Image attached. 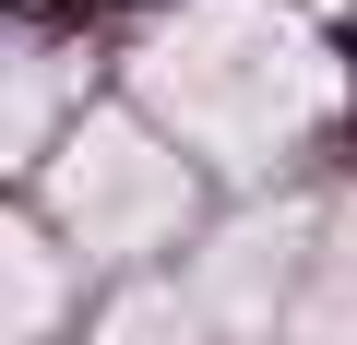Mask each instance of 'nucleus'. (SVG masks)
Here are the masks:
<instances>
[{"mask_svg": "<svg viewBox=\"0 0 357 345\" xmlns=\"http://www.w3.org/2000/svg\"><path fill=\"white\" fill-rule=\"evenodd\" d=\"M107 345H227V333L203 321V298H191V286H143V298H119V309H107Z\"/></svg>", "mask_w": 357, "mask_h": 345, "instance_id": "obj_7", "label": "nucleus"}, {"mask_svg": "<svg viewBox=\"0 0 357 345\" xmlns=\"http://www.w3.org/2000/svg\"><path fill=\"white\" fill-rule=\"evenodd\" d=\"M286 333H298V345H357V191L333 203V227H321V262H310V286H298Z\"/></svg>", "mask_w": 357, "mask_h": 345, "instance_id": "obj_5", "label": "nucleus"}, {"mask_svg": "<svg viewBox=\"0 0 357 345\" xmlns=\"http://www.w3.org/2000/svg\"><path fill=\"white\" fill-rule=\"evenodd\" d=\"M48 333H60V250L24 215H0V345H48Z\"/></svg>", "mask_w": 357, "mask_h": 345, "instance_id": "obj_6", "label": "nucleus"}, {"mask_svg": "<svg viewBox=\"0 0 357 345\" xmlns=\"http://www.w3.org/2000/svg\"><path fill=\"white\" fill-rule=\"evenodd\" d=\"M48 191H60V215H72L84 250H167L191 227V203H203L191 167H178L155 143V119H131V107H84V131L48 155Z\"/></svg>", "mask_w": 357, "mask_h": 345, "instance_id": "obj_2", "label": "nucleus"}, {"mask_svg": "<svg viewBox=\"0 0 357 345\" xmlns=\"http://www.w3.org/2000/svg\"><path fill=\"white\" fill-rule=\"evenodd\" d=\"M60 84H72V60H60L48 36L0 24V167L48 143V107H60Z\"/></svg>", "mask_w": 357, "mask_h": 345, "instance_id": "obj_4", "label": "nucleus"}, {"mask_svg": "<svg viewBox=\"0 0 357 345\" xmlns=\"http://www.w3.org/2000/svg\"><path fill=\"white\" fill-rule=\"evenodd\" d=\"M286 262H298V215L262 203V215H238V227H227L191 274H178V286L203 298V321H215L227 345H262V333L286 321Z\"/></svg>", "mask_w": 357, "mask_h": 345, "instance_id": "obj_3", "label": "nucleus"}, {"mask_svg": "<svg viewBox=\"0 0 357 345\" xmlns=\"http://www.w3.org/2000/svg\"><path fill=\"white\" fill-rule=\"evenodd\" d=\"M131 84L155 107V131H178L215 167H274L333 107V72L298 36L286 0H178V13L143 36Z\"/></svg>", "mask_w": 357, "mask_h": 345, "instance_id": "obj_1", "label": "nucleus"}]
</instances>
